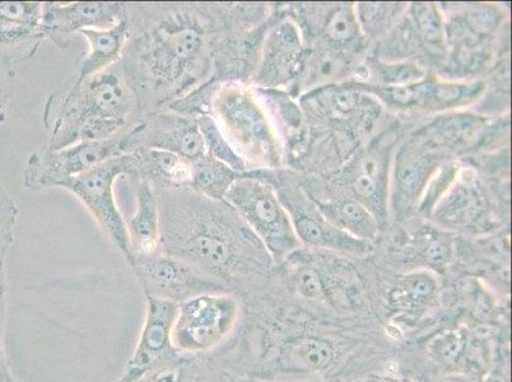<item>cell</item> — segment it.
<instances>
[{
  "instance_id": "6da1fadb",
  "label": "cell",
  "mask_w": 512,
  "mask_h": 382,
  "mask_svg": "<svg viewBox=\"0 0 512 382\" xmlns=\"http://www.w3.org/2000/svg\"><path fill=\"white\" fill-rule=\"evenodd\" d=\"M125 6L128 39L116 64L136 96L142 119L225 76L251 23L249 4Z\"/></svg>"
},
{
  "instance_id": "7a4b0ae2",
  "label": "cell",
  "mask_w": 512,
  "mask_h": 382,
  "mask_svg": "<svg viewBox=\"0 0 512 382\" xmlns=\"http://www.w3.org/2000/svg\"><path fill=\"white\" fill-rule=\"evenodd\" d=\"M156 194L161 251L217 279L237 297L255 290L272 259L226 200L188 188Z\"/></svg>"
},
{
  "instance_id": "3957f363",
  "label": "cell",
  "mask_w": 512,
  "mask_h": 382,
  "mask_svg": "<svg viewBox=\"0 0 512 382\" xmlns=\"http://www.w3.org/2000/svg\"><path fill=\"white\" fill-rule=\"evenodd\" d=\"M142 120L136 96L118 64L95 76L71 78L45 102L43 123L58 151L87 141H102L125 132Z\"/></svg>"
},
{
  "instance_id": "277c9868",
  "label": "cell",
  "mask_w": 512,
  "mask_h": 382,
  "mask_svg": "<svg viewBox=\"0 0 512 382\" xmlns=\"http://www.w3.org/2000/svg\"><path fill=\"white\" fill-rule=\"evenodd\" d=\"M209 115L249 171L281 166L282 144L254 87L236 81L221 83L213 93Z\"/></svg>"
},
{
  "instance_id": "5b68a950",
  "label": "cell",
  "mask_w": 512,
  "mask_h": 382,
  "mask_svg": "<svg viewBox=\"0 0 512 382\" xmlns=\"http://www.w3.org/2000/svg\"><path fill=\"white\" fill-rule=\"evenodd\" d=\"M225 200L262 242L272 263H286L301 250L290 214L267 180L254 172H245L232 184Z\"/></svg>"
},
{
  "instance_id": "8992f818",
  "label": "cell",
  "mask_w": 512,
  "mask_h": 382,
  "mask_svg": "<svg viewBox=\"0 0 512 382\" xmlns=\"http://www.w3.org/2000/svg\"><path fill=\"white\" fill-rule=\"evenodd\" d=\"M241 320L242 304L235 293H207L185 301L172 330L175 351L183 358L207 357L235 337Z\"/></svg>"
},
{
  "instance_id": "52a82bcc",
  "label": "cell",
  "mask_w": 512,
  "mask_h": 382,
  "mask_svg": "<svg viewBox=\"0 0 512 382\" xmlns=\"http://www.w3.org/2000/svg\"><path fill=\"white\" fill-rule=\"evenodd\" d=\"M134 174L133 156L121 155L110 158L95 169L65 181L60 188L71 191L81 200L95 217L101 231L119 250L129 264L133 259L127 225L123 213L120 212L114 194L116 181L123 176Z\"/></svg>"
},
{
  "instance_id": "ba28073f",
  "label": "cell",
  "mask_w": 512,
  "mask_h": 382,
  "mask_svg": "<svg viewBox=\"0 0 512 382\" xmlns=\"http://www.w3.org/2000/svg\"><path fill=\"white\" fill-rule=\"evenodd\" d=\"M144 296L181 305L207 293L231 292L225 284L164 251L133 255L129 263ZM232 293V292H231Z\"/></svg>"
},
{
  "instance_id": "9c48e42d",
  "label": "cell",
  "mask_w": 512,
  "mask_h": 382,
  "mask_svg": "<svg viewBox=\"0 0 512 382\" xmlns=\"http://www.w3.org/2000/svg\"><path fill=\"white\" fill-rule=\"evenodd\" d=\"M125 132L102 141H87L74 146L31 155L27 161L23 184L32 191L60 188L65 181L95 169L110 158L128 155Z\"/></svg>"
},
{
  "instance_id": "30bf717a",
  "label": "cell",
  "mask_w": 512,
  "mask_h": 382,
  "mask_svg": "<svg viewBox=\"0 0 512 382\" xmlns=\"http://www.w3.org/2000/svg\"><path fill=\"white\" fill-rule=\"evenodd\" d=\"M491 337L465 325L450 326L427 342L428 361L446 375H460L482 382L495 358Z\"/></svg>"
},
{
  "instance_id": "8fae6325",
  "label": "cell",
  "mask_w": 512,
  "mask_h": 382,
  "mask_svg": "<svg viewBox=\"0 0 512 382\" xmlns=\"http://www.w3.org/2000/svg\"><path fill=\"white\" fill-rule=\"evenodd\" d=\"M393 148L394 137L390 133L381 135L349 163L338 179L347 190V198L369 209L380 225L388 214Z\"/></svg>"
},
{
  "instance_id": "7c38bea8",
  "label": "cell",
  "mask_w": 512,
  "mask_h": 382,
  "mask_svg": "<svg viewBox=\"0 0 512 382\" xmlns=\"http://www.w3.org/2000/svg\"><path fill=\"white\" fill-rule=\"evenodd\" d=\"M128 153L139 148L160 149L190 162L207 155L197 118L161 109L144 116L125 133Z\"/></svg>"
},
{
  "instance_id": "4fadbf2b",
  "label": "cell",
  "mask_w": 512,
  "mask_h": 382,
  "mask_svg": "<svg viewBox=\"0 0 512 382\" xmlns=\"http://www.w3.org/2000/svg\"><path fill=\"white\" fill-rule=\"evenodd\" d=\"M267 181L277 191L279 199L290 214L293 228H295L301 246L353 256H363L370 253L372 250L370 242L358 240L356 237L349 236L346 232L330 225L321 216L315 203H310V200L301 193L300 189H286L279 181H276V183Z\"/></svg>"
},
{
  "instance_id": "5bb4252c",
  "label": "cell",
  "mask_w": 512,
  "mask_h": 382,
  "mask_svg": "<svg viewBox=\"0 0 512 382\" xmlns=\"http://www.w3.org/2000/svg\"><path fill=\"white\" fill-rule=\"evenodd\" d=\"M146 301V318L137 347L121 376L123 382H137L144 375L180 358L172 343V330L179 305L153 297H146Z\"/></svg>"
},
{
  "instance_id": "9a60e30c",
  "label": "cell",
  "mask_w": 512,
  "mask_h": 382,
  "mask_svg": "<svg viewBox=\"0 0 512 382\" xmlns=\"http://www.w3.org/2000/svg\"><path fill=\"white\" fill-rule=\"evenodd\" d=\"M307 51L299 27L291 20L274 23L265 31L258 64L251 81L254 87L281 90L297 81L304 68Z\"/></svg>"
},
{
  "instance_id": "2e32d148",
  "label": "cell",
  "mask_w": 512,
  "mask_h": 382,
  "mask_svg": "<svg viewBox=\"0 0 512 382\" xmlns=\"http://www.w3.org/2000/svg\"><path fill=\"white\" fill-rule=\"evenodd\" d=\"M125 2H44L41 30L45 39L67 49L71 36L85 30L110 29L125 17Z\"/></svg>"
},
{
  "instance_id": "e0dca14e",
  "label": "cell",
  "mask_w": 512,
  "mask_h": 382,
  "mask_svg": "<svg viewBox=\"0 0 512 382\" xmlns=\"http://www.w3.org/2000/svg\"><path fill=\"white\" fill-rule=\"evenodd\" d=\"M440 286L436 274L413 269L402 274L386 291V315L400 330H412L439 305Z\"/></svg>"
},
{
  "instance_id": "ac0fdd59",
  "label": "cell",
  "mask_w": 512,
  "mask_h": 382,
  "mask_svg": "<svg viewBox=\"0 0 512 382\" xmlns=\"http://www.w3.org/2000/svg\"><path fill=\"white\" fill-rule=\"evenodd\" d=\"M43 3L0 2V59L18 65L34 57L45 40Z\"/></svg>"
},
{
  "instance_id": "d6986e66",
  "label": "cell",
  "mask_w": 512,
  "mask_h": 382,
  "mask_svg": "<svg viewBox=\"0 0 512 382\" xmlns=\"http://www.w3.org/2000/svg\"><path fill=\"white\" fill-rule=\"evenodd\" d=\"M442 162L439 151L420 142L407 143L399 149L393 174L395 211H408L418 206L428 180Z\"/></svg>"
},
{
  "instance_id": "ffe728a7",
  "label": "cell",
  "mask_w": 512,
  "mask_h": 382,
  "mask_svg": "<svg viewBox=\"0 0 512 382\" xmlns=\"http://www.w3.org/2000/svg\"><path fill=\"white\" fill-rule=\"evenodd\" d=\"M313 92L328 118L348 124L357 134H369L379 119V102L361 85H335Z\"/></svg>"
},
{
  "instance_id": "44dd1931",
  "label": "cell",
  "mask_w": 512,
  "mask_h": 382,
  "mask_svg": "<svg viewBox=\"0 0 512 382\" xmlns=\"http://www.w3.org/2000/svg\"><path fill=\"white\" fill-rule=\"evenodd\" d=\"M486 212V197L476 177L469 171L460 170L454 184L431 216L446 228L469 231L483 225Z\"/></svg>"
},
{
  "instance_id": "7402d4cb",
  "label": "cell",
  "mask_w": 512,
  "mask_h": 382,
  "mask_svg": "<svg viewBox=\"0 0 512 382\" xmlns=\"http://www.w3.org/2000/svg\"><path fill=\"white\" fill-rule=\"evenodd\" d=\"M130 155L134 161V174L130 177L146 181L156 191L189 189L193 162L160 149L139 148Z\"/></svg>"
},
{
  "instance_id": "603a6c76",
  "label": "cell",
  "mask_w": 512,
  "mask_h": 382,
  "mask_svg": "<svg viewBox=\"0 0 512 382\" xmlns=\"http://www.w3.org/2000/svg\"><path fill=\"white\" fill-rule=\"evenodd\" d=\"M130 177V176H128ZM134 180L136 193V209L133 216L124 218L127 225L133 255H147L160 250V212L156 190L146 181L130 177Z\"/></svg>"
},
{
  "instance_id": "cb8c5ba5",
  "label": "cell",
  "mask_w": 512,
  "mask_h": 382,
  "mask_svg": "<svg viewBox=\"0 0 512 382\" xmlns=\"http://www.w3.org/2000/svg\"><path fill=\"white\" fill-rule=\"evenodd\" d=\"M256 96L267 111L282 148L297 152L306 138V119L301 107L285 91L254 87Z\"/></svg>"
},
{
  "instance_id": "d4e9b609",
  "label": "cell",
  "mask_w": 512,
  "mask_h": 382,
  "mask_svg": "<svg viewBox=\"0 0 512 382\" xmlns=\"http://www.w3.org/2000/svg\"><path fill=\"white\" fill-rule=\"evenodd\" d=\"M88 43V53L79 63L73 78L82 81L106 71L119 62L128 39L127 18L110 29L85 30L81 34Z\"/></svg>"
},
{
  "instance_id": "484cf974",
  "label": "cell",
  "mask_w": 512,
  "mask_h": 382,
  "mask_svg": "<svg viewBox=\"0 0 512 382\" xmlns=\"http://www.w3.org/2000/svg\"><path fill=\"white\" fill-rule=\"evenodd\" d=\"M315 206L330 225L346 232L349 236L370 244L379 236L381 226L379 221L369 209L356 200L351 198L327 200V202H315Z\"/></svg>"
},
{
  "instance_id": "4316f807",
  "label": "cell",
  "mask_w": 512,
  "mask_h": 382,
  "mask_svg": "<svg viewBox=\"0 0 512 382\" xmlns=\"http://www.w3.org/2000/svg\"><path fill=\"white\" fill-rule=\"evenodd\" d=\"M352 72V59L347 51L325 48L307 53L299 86L304 91L335 86Z\"/></svg>"
},
{
  "instance_id": "83f0119b",
  "label": "cell",
  "mask_w": 512,
  "mask_h": 382,
  "mask_svg": "<svg viewBox=\"0 0 512 382\" xmlns=\"http://www.w3.org/2000/svg\"><path fill=\"white\" fill-rule=\"evenodd\" d=\"M320 31L328 48L347 51L356 46L363 36L356 4L342 3L327 7Z\"/></svg>"
},
{
  "instance_id": "f1b7e54d",
  "label": "cell",
  "mask_w": 512,
  "mask_h": 382,
  "mask_svg": "<svg viewBox=\"0 0 512 382\" xmlns=\"http://www.w3.org/2000/svg\"><path fill=\"white\" fill-rule=\"evenodd\" d=\"M239 172L208 155L193 162V176L189 189L214 200H225L228 190L237 179Z\"/></svg>"
},
{
  "instance_id": "f546056e",
  "label": "cell",
  "mask_w": 512,
  "mask_h": 382,
  "mask_svg": "<svg viewBox=\"0 0 512 382\" xmlns=\"http://www.w3.org/2000/svg\"><path fill=\"white\" fill-rule=\"evenodd\" d=\"M486 85L482 81H442L432 78L428 110L460 109L481 99Z\"/></svg>"
},
{
  "instance_id": "4dcf8cb0",
  "label": "cell",
  "mask_w": 512,
  "mask_h": 382,
  "mask_svg": "<svg viewBox=\"0 0 512 382\" xmlns=\"http://www.w3.org/2000/svg\"><path fill=\"white\" fill-rule=\"evenodd\" d=\"M411 253L414 262L423 265V269L444 272L453 258V246L445 236L425 231L414 239Z\"/></svg>"
},
{
  "instance_id": "1f68e13d",
  "label": "cell",
  "mask_w": 512,
  "mask_h": 382,
  "mask_svg": "<svg viewBox=\"0 0 512 382\" xmlns=\"http://www.w3.org/2000/svg\"><path fill=\"white\" fill-rule=\"evenodd\" d=\"M197 120L207 155L214 158V160L225 163V165L239 172V174L248 172V165L237 155L235 149L231 147V144L227 142L225 135L222 134L212 116H199Z\"/></svg>"
},
{
  "instance_id": "d6a6232c",
  "label": "cell",
  "mask_w": 512,
  "mask_h": 382,
  "mask_svg": "<svg viewBox=\"0 0 512 382\" xmlns=\"http://www.w3.org/2000/svg\"><path fill=\"white\" fill-rule=\"evenodd\" d=\"M414 26L418 39L425 41L431 49L444 48L446 27L439 8L432 3H416L412 7Z\"/></svg>"
},
{
  "instance_id": "836d02e7",
  "label": "cell",
  "mask_w": 512,
  "mask_h": 382,
  "mask_svg": "<svg viewBox=\"0 0 512 382\" xmlns=\"http://www.w3.org/2000/svg\"><path fill=\"white\" fill-rule=\"evenodd\" d=\"M460 166L454 161H444L441 163L431 179L428 180L425 190H423L420 202H418V212L423 216H431L434 213L437 204L448 193L451 185L454 184L456 177L460 172Z\"/></svg>"
},
{
  "instance_id": "e575fe53",
  "label": "cell",
  "mask_w": 512,
  "mask_h": 382,
  "mask_svg": "<svg viewBox=\"0 0 512 382\" xmlns=\"http://www.w3.org/2000/svg\"><path fill=\"white\" fill-rule=\"evenodd\" d=\"M400 4L392 3H360L356 4L358 21L363 34L377 35L386 30L398 15Z\"/></svg>"
},
{
  "instance_id": "d590c367",
  "label": "cell",
  "mask_w": 512,
  "mask_h": 382,
  "mask_svg": "<svg viewBox=\"0 0 512 382\" xmlns=\"http://www.w3.org/2000/svg\"><path fill=\"white\" fill-rule=\"evenodd\" d=\"M18 216L20 211L15 199L0 186V263L6 260L8 251L15 241Z\"/></svg>"
},
{
  "instance_id": "8d00e7d4",
  "label": "cell",
  "mask_w": 512,
  "mask_h": 382,
  "mask_svg": "<svg viewBox=\"0 0 512 382\" xmlns=\"http://www.w3.org/2000/svg\"><path fill=\"white\" fill-rule=\"evenodd\" d=\"M376 71L381 82L377 86L408 85L426 78L425 71L412 63H380Z\"/></svg>"
},
{
  "instance_id": "74e56055",
  "label": "cell",
  "mask_w": 512,
  "mask_h": 382,
  "mask_svg": "<svg viewBox=\"0 0 512 382\" xmlns=\"http://www.w3.org/2000/svg\"><path fill=\"white\" fill-rule=\"evenodd\" d=\"M507 342L509 339L496 347L492 366L482 382H510V349Z\"/></svg>"
},
{
  "instance_id": "f35d334b",
  "label": "cell",
  "mask_w": 512,
  "mask_h": 382,
  "mask_svg": "<svg viewBox=\"0 0 512 382\" xmlns=\"http://www.w3.org/2000/svg\"><path fill=\"white\" fill-rule=\"evenodd\" d=\"M7 323V295L0 297V382H18L13 375L11 365H9L4 347V335H6Z\"/></svg>"
},
{
  "instance_id": "ab89813d",
  "label": "cell",
  "mask_w": 512,
  "mask_h": 382,
  "mask_svg": "<svg viewBox=\"0 0 512 382\" xmlns=\"http://www.w3.org/2000/svg\"><path fill=\"white\" fill-rule=\"evenodd\" d=\"M17 64L11 60L0 59V109L3 107V101L6 99V92L12 79L16 76Z\"/></svg>"
},
{
  "instance_id": "60d3db41",
  "label": "cell",
  "mask_w": 512,
  "mask_h": 382,
  "mask_svg": "<svg viewBox=\"0 0 512 382\" xmlns=\"http://www.w3.org/2000/svg\"><path fill=\"white\" fill-rule=\"evenodd\" d=\"M358 382H414L409 377L397 375H371Z\"/></svg>"
},
{
  "instance_id": "b9f144b4",
  "label": "cell",
  "mask_w": 512,
  "mask_h": 382,
  "mask_svg": "<svg viewBox=\"0 0 512 382\" xmlns=\"http://www.w3.org/2000/svg\"><path fill=\"white\" fill-rule=\"evenodd\" d=\"M7 272L6 263H0V297L7 295Z\"/></svg>"
},
{
  "instance_id": "7bdbcfd3",
  "label": "cell",
  "mask_w": 512,
  "mask_h": 382,
  "mask_svg": "<svg viewBox=\"0 0 512 382\" xmlns=\"http://www.w3.org/2000/svg\"><path fill=\"white\" fill-rule=\"evenodd\" d=\"M437 382H479L473 379H469V377L460 376V375H445L441 380Z\"/></svg>"
},
{
  "instance_id": "ee69618b",
  "label": "cell",
  "mask_w": 512,
  "mask_h": 382,
  "mask_svg": "<svg viewBox=\"0 0 512 382\" xmlns=\"http://www.w3.org/2000/svg\"><path fill=\"white\" fill-rule=\"evenodd\" d=\"M230 382H324L320 380H232Z\"/></svg>"
},
{
  "instance_id": "f6af8a7d",
  "label": "cell",
  "mask_w": 512,
  "mask_h": 382,
  "mask_svg": "<svg viewBox=\"0 0 512 382\" xmlns=\"http://www.w3.org/2000/svg\"><path fill=\"white\" fill-rule=\"evenodd\" d=\"M116 382H123V381L119 380V381H116Z\"/></svg>"
}]
</instances>
